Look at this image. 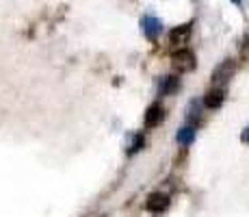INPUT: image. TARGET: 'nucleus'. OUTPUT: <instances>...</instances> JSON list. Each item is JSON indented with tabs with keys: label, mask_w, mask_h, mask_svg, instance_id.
Wrapping results in <instances>:
<instances>
[{
	"label": "nucleus",
	"mask_w": 249,
	"mask_h": 217,
	"mask_svg": "<svg viewBox=\"0 0 249 217\" xmlns=\"http://www.w3.org/2000/svg\"><path fill=\"white\" fill-rule=\"evenodd\" d=\"M171 61H174V67L180 72H189L195 67V55L189 50V48H180V50L174 52V57H171Z\"/></svg>",
	"instance_id": "1"
},
{
	"label": "nucleus",
	"mask_w": 249,
	"mask_h": 217,
	"mask_svg": "<svg viewBox=\"0 0 249 217\" xmlns=\"http://www.w3.org/2000/svg\"><path fill=\"white\" fill-rule=\"evenodd\" d=\"M162 119H165V107H162L160 102H152L145 111V126L156 128L162 124Z\"/></svg>",
	"instance_id": "2"
},
{
	"label": "nucleus",
	"mask_w": 249,
	"mask_h": 217,
	"mask_svg": "<svg viewBox=\"0 0 249 217\" xmlns=\"http://www.w3.org/2000/svg\"><path fill=\"white\" fill-rule=\"evenodd\" d=\"M191 31H193V22H186V24H180V26H174L169 31V41L174 46H184L191 37Z\"/></svg>",
	"instance_id": "3"
},
{
	"label": "nucleus",
	"mask_w": 249,
	"mask_h": 217,
	"mask_svg": "<svg viewBox=\"0 0 249 217\" xmlns=\"http://www.w3.org/2000/svg\"><path fill=\"white\" fill-rule=\"evenodd\" d=\"M141 26H143V33H145V37L150 41H156V39H159V35L162 33V22L159 20V18H154V16H145V18H143Z\"/></svg>",
	"instance_id": "4"
},
{
	"label": "nucleus",
	"mask_w": 249,
	"mask_h": 217,
	"mask_svg": "<svg viewBox=\"0 0 249 217\" xmlns=\"http://www.w3.org/2000/svg\"><path fill=\"white\" fill-rule=\"evenodd\" d=\"M234 70H236V63H234L232 59L221 61V63L214 67V72H213V83H226V80L232 79Z\"/></svg>",
	"instance_id": "5"
},
{
	"label": "nucleus",
	"mask_w": 249,
	"mask_h": 217,
	"mask_svg": "<svg viewBox=\"0 0 249 217\" xmlns=\"http://www.w3.org/2000/svg\"><path fill=\"white\" fill-rule=\"evenodd\" d=\"M223 100H226V89H223V87H213V89L204 96V104L208 109H219L223 104Z\"/></svg>",
	"instance_id": "6"
},
{
	"label": "nucleus",
	"mask_w": 249,
	"mask_h": 217,
	"mask_svg": "<svg viewBox=\"0 0 249 217\" xmlns=\"http://www.w3.org/2000/svg\"><path fill=\"white\" fill-rule=\"evenodd\" d=\"M147 211L150 213H162V211H167V206H169V196L165 194H152L147 197Z\"/></svg>",
	"instance_id": "7"
},
{
	"label": "nucleus",
	"mask_w": 249,
	"mask_h": 217,
	"mask_svg": "<svg viewBox=\"0 0 249 217\" xmlns=\"http://www.w3.org/2000/svg\"><path fill=\"white\" fill-rule=\"evenodd\" d=\"M180 89V79L178 76H165L160 80V87H159V94L160 96H171Z\"/></svg>",
	"instance_id": "8"
},
{
	"label": "nucleus",
	"mask_w": 249,
	"mask_h": 217,
	"mask_svg": "<svg viewBox=\"0 0 249 217\" xmlns=\"http://www.w3.org/2000/svg\"><path fill=\"white\" fill-rule=\"evenodd\" d=\"M193 137H195L193 126H186V128H182L180 133H178V141L182 143V146H189V143L193 141Z\"/></svg>",
	"instance_id": "9"
},
{
	"label": "nucleus",
	"mask_w": 249,
	"mask_h": 217,
	"mask_svg": "<svg viewBox=\"0 0 249 217\" xmlns=\"http://www.w3.org/2000/svg\"><path fill=\"white\" fill-rule=\"evenodd\" d=\"M143 146H145V139H143V135H137V137L132 139V148H130V154H132V152H139V150H141Z\"/></svg>",
	"instance_id": "10"
},
{
	"label": "nucleus",
	"mask_w": 249,
	"mask_h": 217,
	"mask_svg": "<svg viewBox=\"0 0 249 217\" xmlns=\"http://www.w3.org/2000/svg\"><path fill=\"white\" fill-rule=\"evenodd\" d=\"M243 141L249 143V128H247V130H243Z\"/></svg>",
	"instance_id": "11"
}]
</instances>
